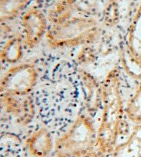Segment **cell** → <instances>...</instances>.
<instances>
[{"label": "cell", "instance_id": "6da1fadb", "mask_svg": "<svg viewBox=\"0 0 141 157\" xmlns=\"http://www.w3.org/2000/svg\"><path fill=\"white\" fill-rule=\"evenodd\" d=\"M118 70L114 69L106 75L101 85L103 112L97 131V143L103 153L115 147L123 118L124 107Z\"/></svg>", "mask_w": 141, "mask_h": 157}, {"label": "cell", "instance_id": "7a4b0ae2", "mask_svg": "<svg viewBox=\"0 0 141 157\" xmlns=\"http://www.w3.org/2000/svg\"><path fill=\"white\" fill-rule=\"evenodd\" d=\"M99 33L95 19L73 16L63 23L51 26L45 37L50 47L69 48L90 44L97 40Z\"/></svg>", "mask_w": 141, "mask_h": 157}, {"label": "cell", "instance_id": "3957f363", "mask_svg": "<svg viewBox=\"0 0 141 157\" xmlns=\"http://www.w3.org/2000/svg\"><path fill=\"white\" fill-rule=\"evenodd\" d=\"M97 143V132L90 119L80 116L68 130L56 140L57 157H83L92 151Z\"/></svg>", "mask_w": 141, "mask_h": 157}, {"label": "cell", "instance_id": "277c9868", "mask_svg": "<svg viewBox=\"0 0 141 157\" xmlns=\"http://www.w3.org/2000/svg\"><path fill=\"white\" fill-rule=\"evenodd\" d=\"M37 80L38 73L33 64H17L11 67L0 80V94L18 97L28 96Z\"/></svg>", "mask_w": 141, "mask_h": 157}, {"label": "cell", "instance_id": "5b68a950", "mask_svg": "<svg viewBox=\"0 0 141 157\" xmlns=\"http://www.w3.org/2000/svg\"><path fill=\"white\" fill-rule=\"evenodd\" d=\"M48 19L42 10L31 8L24 13L21 24L24 30V45L30 49L37 47L46 36Z\"/></svg>", "mask_w": 141, "mask_h": 157}, {"label": "cell", "instance_id": "8992f818", "mask_svg": "<svg viewBox=\"0 0 141 157\" xmlns=\"http://www.w3.org/2000/svg\"><path fill=\"white\" fill-rule=\"evenodd\" d=\"M125 66L133 76L141 78V2L129 26Z\"/></svg>", "mask_w": 141, "mask_h": 157}, {"label": "cell", "instance_id": "52a82bcc", "mask_svg": "<svg viewBox=\"0 0 141 157\" xmlns=\"http://www.w3.org/2000/svg\"><path fill=\"white\" fill-rule=\"evenodd\" d=\"M80 78L87 109L94 114L102 103L101 86L94 76L83 70L80 71Z\"/></svg>", "mask_w": 141, "mask_h": 157}, {"label": "cell", "instance_id": "ba28073f", "mask_svg": "<svg viewBox=\"0 0 141 157\" xmlns=\"http://www.w3.org/2000/svg\"><path fill=\"white\" fill-rule=\"evenodd\" d=\"M112 157H141V124L135 127L126 140L115 146Z\"/></svg>", "mask_w": 141, "mask_h": 157}, {"label": "cell", "instance_id": "9c48e42d", "mask_svg": "<svg viewBox=\"0 0 141 157\" xmlns=\"http://www.w3.org/2000/svg\"><path fill=\"white\" fill-rule=\"evenodd\" d=\"M30 153L37 157H46L53 148L52 136L47 129L42 128L34 132L27 142Z\"/></svg>", "mask_w": 141, "mask_h": 157}, {"label": "cell", "instance_id": "30bf717a", "mask_svg": "<svg viewBox=\"0 0 141 157\" xmlns=\"http://www.w3.org/2000/svg\"><path fill=\"white\" fill-rule=\"evenodd\" d=\"M76 8V0H58L46 13L48 22L51 26L65 22L74 16Z\"/></svg>", "mask_w": 141, "mask_h": 157}, {"label": "cell", "instance_id": "8fae6325", "mask_svg": "<svg viewBox=\"0 0 141 157\" xmlns=\"http://www.w3.org/2000/svg\"><path fill=\"white\" fill-rule=\"evenodd\" d=\"M23 40L20 36H15L9 39L0 52V59L9 64H15L23 56Z\"/></svg>", "mask_w": 141, "mask_h": 157}, {"label": "cell", "instance_id": "7c38bea8", "mask_svg": "<svg viewBox=\"0 0 141 157\" xmlns=\"http://www.w3.org/2000/svg\"><path fill=\"white\" fill-rule=\"evenodd\" d=\"M31 0H0V23L12 20L26 9Z\"/></svg>", "mask_w": 141, "mask_h": 157}, {"label": "cell", "instance_id": "4fadbf2b", "mask_svg": "<svg viewBox=\"0 0 141 157\" xmlns=\"http://www.w3.org/2000/svg\"><path fill=\"white\" fill-rule=\"evenodd\" d=\"M14 112L20 117L21 123L28 124L30 123L34 115V107L32 99L29 96H26L21 101H14L13 103Z\"/></svg>", "mask_w": 141, "mask_h": 157}, {"label": "cell", "instance_id": "5bb4252c", "mask_svg": "<svg viewBox=\"0 0 141 157\" xmlns=\"http://www.w3.org/2000/svg\"><path fill=\"white\" fill-rule=\"evenodd\" d=\"M126 113L133 123L141 124V82L127 103Z\"/></svg>", "mask_w": 141, "mask_h": 157}, {"label": "cell", "instance_id": "9a60e30c", "mask_svg": "<svg viewBox=\"0 0 141 157\" xmlns=\"http://www.w3.org/2000/svg\"><path fill=\"white\" fill-rule=\"evenodd\" d=\"M118 5L114 0H111L106 4L103 13V23L107 28H114L120 21Z\"/></svg>", "mask_w": 141, "mask_h": 157}, {"label": "cell", "instance_id": "2e32d148", "mask_svg": "<svg viewBox=\"0 0 141 157\" xmlns=\"http://www.w3.org/2000/svg\"><path fill=\"white\" fill-rule=\"evenodd\" d=\"M103 153V152H97V151H89V153L85 154V156H83V157H104Z\"/></svg>", "mask_w": 141, "mask_h": 157}, {"label": "cell", "instance_id": "e0dca14e", "mask_svg": "<svg viewBox=\"0 0 141 157\" xmlns=\"http://www.w3.org/2000/svg\"><path fill=\"white\" fill-rule=\"evenodd\" d=\"M2 107V99L1 97V94H0V112H1Z\"/></svg>", "mask_w": 141, "mask_h": 157}, {"label": "cell", "instance_id": "ac0fdd59", "mask_svg": "<svg viewBox=\"0 0 141 157\" xmlns=\"http://www.w3.org/2000/svg\"><path fill=\"white\" fill-rule=\"evenodd\" d=\"M2 70V64H1V62H0V71H1Z\"/></svg>", "mask_w": 141, "mask_h": 157}]
</instances>
